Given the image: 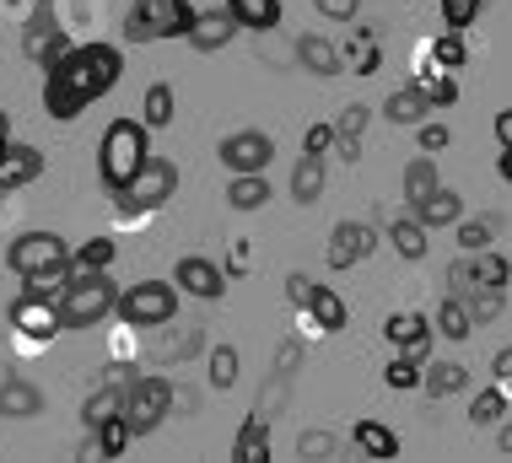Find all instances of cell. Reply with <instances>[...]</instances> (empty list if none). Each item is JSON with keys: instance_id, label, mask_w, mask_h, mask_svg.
I'll return each instance as SVG.
<instances>
[{"instance_id": "1", "label": "cell", "mask_w": 512, "mask_h": 463, "mask_svg": "<svg viewBox=\"0 0 512 463\" xmlns=\"http://www.w3.org/2000/svg\"><path fill=\"white\" fill-rule=\"evenodd\" d=\"M124 70V54L114 44H81V49H65L60 60L49 65V81H44V108L49 119H76L81 108H92L98 97L114 92Z\"/></svg>"}, {"instance_id": "2", "label": "cell", "mask_w": 512, "mask_h": 463, "mask_svg": "<svg viewBox=\"0 0 512 463\" xmlns=\"http://www.w3.org/2000/svg\"><path fill=\"white\" fill-rule=\"evenodd\" d=\"M151 157V140H146V124L141 119H114L103 130V146H98V178L108 194H119L141 173V162Z\"/></svg>"}, {"instance_id": "3", "label": "cell", "mask_w": 512, "mask_h": 463, "mask_svg": "<svg viewBox=\"0 0 512 463\" xmlns=\"http://www.w3.org/2000/svg\"><path fill=\"white\" fill-rule=\"evenodd\" d=\"M119 291L114 280H108V270H92V275H71V286L60 291V329H92L103 324L108 313H114Z\"/></svg>"}, {"instance_id": "4", "label": "cell", "mask_w": 512, "mask_h": 463, "mask_svg": "<svg viewBox=\"0 0 512 463\" xmlns=\"http://www.w3.org/2000/svg\"><path fill=\"white\" fill-rule=\"evenodd\" d=\"M195 22L189 0H135L130 17H124V38L130 44H157V38H184Z\"/></svg>"}, {"instance_id": "5", "label": "cell", "mask_w": 512, "mask_h": 463, "mask_svg": "<svg viewBox=\"0 0 512 463\" xmlns=\"http://www.w3.org/2000/svg\"><path fill=\"white\" fill-rule=\"evenodd\" d=\"M173 194H178V167L168 157H146L141 173H135L114 200L124 205V216H135V210H162Z\"/></svg>"}, {"instance_id": "6", "label": "cell", "mask_w": 512, "mask_h": 463, "mask_svg": "<svg viewBox=\"0 0 512 463\" xmlns=\"http://www.w3.org/2000/svg\"><path fill=\"white\" fill-rule=\"evenodd\" d=\"M124 420H130V437H146V431L162 426V415L173 410V383L168 377H135L124 383Z\"/></svg>"}, {"instance_id": "7", "label": "cell", "mask_w": 512, "mask_h": 463, "mask_svg": "<svg viewBox=\"0 0 512 463\" xmlns=\"http://www.w3.org/2000/svg\"><path fill=\"white\" fill-rule=\"evenodd\" d=\"M114 313L130 329H157V324H168V318L178 313V291L168 286V280H141V286H130L114 302Z\"/></svg>"}, {"instance_id": "8", "label": "cell", "mask_w": 512, "mask_h": 463, "mask_svg": "<svg viewBox=\"0 0 512 463\" xmlns=\"http://www.w3.org/2000/svg\"><path fill=\"white\" fill-rule=\"evenodd\" d=\"M448 280H453L459 297H502V291H507V259L496 254V248H480V254H469V259L453 264Z\"/></svg>"}, {"instance_id": "9", "label": "cell", "mask_w": 512, "mask_h": 463, "mask_svg": "<svg viewBox=\"0 0 512 463\" xmlns=\"http://www.w3.org/2000/svg\"><path fill=\"white\" fill-rule=\"evenodd\" d=\"M65 237L60 232H22L17 243H11V254H6V264L17 275H33V270H49V264H65Z\"/></svg>"}, {"instance_id": "10", "label": "cell", "mask_w": 512, "mask_h": 463, "mask_svg": "<svg viewBox=\"0 0 512 463\" xmlns=\"http://www.w3.org/2000/svg\"><path fill=\"white\" fill-rule=\"evenodd\" d=\"M221 167H232V173H265L270 157H275V140L265 130H238V135H227L221 140Z\"/></svg>"}, {"instance_id": "11", "label": "cell", "mask_w": 512, "mask_h": 463, "mask_svg": "<svg viewBox=\"0 0 512 463\" xmlns=\"http://www.w3.org/2000/svg\"><path fill=\"white\" fill-rule=\"evenodd\" d=\"M11 329H17L27 345H49L54 334H60V307L38 302V297H17V307H11Z\"/></svg>"}, {"instance_id": "12", "label": "cell", "mask_w": 512, "mask_h": 463, "mask_svg": "<svg viewBox=\"0 0 512 463\" xmlns=\"http://www.w3.org/2000/svg\"><path fill=\"white\" fill-rule=\"evenodd\" d=\"M65 49H71V44H65V27L54 22L49 11H38V17L27 22V33H22V54H27L33 65H44V70H49Z\"/></svg>"}, {"instance_id": "13", "label": "cell", "mask_w": 512, "mask_h": 463, "mask_svg": "<svg viewBox=\"0 0 512 463\" xmlns=\"http://www.w3.org/2000/svg\"><path fill=\"white\" fill-rule=\"evenodd\" d=\"M372 243H378V232H372L367 221H340L335 237H329V270H351V264H362L372 254Z\"/></svg>"}, {"instance_id": "14", "label": "cell", "mask_w": 512, "mask_h": 463, "mask_svg": "<svg viewBox=\"0 0 512 463\" xmlns=\"http://www.w3.org/2000/svg\"><path fill=\"white\" fill-rule=\"evenodd\" d=\"M232 33H238V22H232V11L227 6H216V11H195V22H189V44H195L200 54H216V49H227L232 44Z\"/></svg>"}, {"instance_id": "15", "label": "cell", "mask_w": 512, "mask_h": 463, "mask_svg": "<svg viewBox=\"0 0 512 463\" xmlns=\"http://www.w3.org/2000/svg\"><path fill=\"white\" fill-rule=\"evenodd\" d=\"M38 173H44V151L38 146H6L0 151V200H6L11 189L33 184Z\"/></svg>"}, {"instance_id": "16", "label": "cell", "mask_w": 512, "mask_h": 463, "mask_svg": "<svg viewBox=\"0 0 512 463\" xmlns=\"http://www.w3.org/2000/svg\"><path fill=\"white\" fill-rule=\"evenodd\" d=\"M178 286L200 302H216L221 291H227V275H221L211 259H178Z\"/></svg>"}, {"instance_id": "17", "label": "cell", "mask_w": 512, "mask_h": 463, "mask_svg": "<svg viewBox=\"0 0 512 463\" xmlns=\"http://www.w3.org/2000/svg\"><path fill=\"white\" fill-rule=\"evenodd\" d=\"M459 216H464V200H459L448 184H437L426 200H415V221H421L426 232H432V227H453Z\"/></svg>"}, {"instance_id": "18", "label": "cell", "mask_w": 512, "mask_h": 463, "mask_svg": "<svg viewBox=\"0 0 512 463\" xmlns=\"http://www.w3.org/2000/svg\"><path fill=\"white\" fill-rule=\"evenodd\" d=\"M0 415H6V420H33V415H44V394H38L27 377H6V383H0Z\"/></svg>"}, {"instance_id": "19", "label": "cell", "mask_w": 512, "mask_h": 463, "mask_svg": "<svg viewBox=\"0 0 512 463\" xmlns=\"http://www.w3.org/2000/svg\"><path fill=\"white\" fill-rule=\"evenodd\" d=\"M302 313H308V329H318V334H340L345 318H351V313H345V302L329 286H318V280H313V297H308Z\"/></svg>"}, {"instance_id": "20", "label": "cell", "mask_w": 512, "mask_h": 463, "mask_svg": "<svg viewBox=\"0 0 512 463\" xmlns=\"http://www.w3.org/2000/svg\"><path fill=\"white\" fill-rule=\"evenodd\" d=\"M383 334H389L394 350H421L426 356V340H432V324L421 313H389L383 318Z\"/></svg>"}, {"instance_id": "21", "label": "cell", "mask_w": 512, "mask_h": 463, "mask_svg": "<svg viewBox=\"0 0 512 463\" xmlns=\"http://www.w3.org/2000/svg\"><path fill=\"white\" fill-rule=\"evenodd\" d=\"M232 458L238 463H265L270 458V415H248L243 420V431H238V442H232Z\"/></svg>"}, {"instance_id": "22", "label": "cell", "mask_w": 512, "mask_h": 463, "mask_svg": "<svg viewBox=\"0 0 512 463\" xmlns=\"http://www.w3.org/2000/svg\"><path fill=\"white\" fill-rule=\"evenodd\" d=\"M297 60L313 70V76H340L345 54L329 44V38H297Z\"/></svg>"}, {"instance_id": "23", "label": "cell", "mask_w": 512, "mask_h": 463, "mask_svg": "<svg viewBox=\"0 0 512 463\" xmlns=\"http://www.w3.org/2000/svg\"><path fill=\"white\" fill-rule=\"evenodd\" d=\"M65 286H71V264H49V270L22 275V297H38V302H60Z\"/></svg>"}, {"instance_id": "24", "label": "cell", "mask_w": 512, "mask_h": 463, "mask_svg": "<svg viewBox=\"0 0 512 463\" xmlns=\"http://www.w3.org/2000/svg\"><path fill=\"white\" fill-rule=\"evenodd\" d=\"M227 11L238 27H259V33L281 27V0H227Z\"/></svg>"}, {"instance_id": "25", "label": "cell", "mask_w": 512, "mask_h": 463, "mask_svg": "<svg viewBox=\"0 0 512 463\" xmlns=\"http://www.w3.org/2000/svg\"><path fill=\"white\" fill-rule=\"evenodd\" d=\"M173 114H178V92L168 87V81L146 87V103H141V124H146V130H168Z\"/></svg>"}, {"instance_id": "26", "label": "cell", "mask_w": 512, "mask_h": 463, "mask_svg": "<svg viewBox=\"0 0 512 463\" xmlns=\"http://www.w3.org/2000/svg\"><path fill=\"white\" fill-rule=\"evenodd\" d=\"M383 114H389L394 124H421L426 114H437V108L426 103V92H421V87H399V92H389Z\"/></svg>"}, {"instance_id": "27", "label": "cell", "mask_w": 512, "mask_h": 463, "mask_svg": "<svg viewBox=\"0 0 512 463\" xmlns=\"http://www.w3.org/2000/svg\"><path fill=\"white\" fill-rule=\"evenodd\" d=\"M351 442L362 447L367 458H399V437H394L389 426H378V420H356Z\"/></svg>"}, {"instance_id": "28", "label": "cell", "mask_w": 512, "mask_h": 463, "mask_svg": "<svg viewBox=\"0 0 512 463\" xmlns=\"http://www.w3.org/2000/svg\"><path fill=\"white\" fill-rule=\"evenodd\" d=\"M265 200H270V178L265 173H232V189H227L232 210H259Z\"/></svg>"}, {"instance_id": "29", "label": "cell", "mask_w": 512, "mask_h": 463, "mask_svg": "<svg viewBox=\"0 0 512 463\" xmlns=\"http://www.w3.org/2000/svg\"><path fill=\"white\" fill-rule=\"evenodd\" d=\"M469 383V372L459 367V361H437V367H421V388L432 399H448V394H459V388Z\"/></svg>"}, {"instance_id": "30", "label": "cell", "mask_w": 512, "mask_h": 463, "mask_svg": "<svg viewBox=\"0 0 512 463\" xmlns=\"http://www.w3.org/2000/svg\"><path fill=\"white\" fill-rule=\"evenodd\" d=\"M318 194H324V157H308V151H302V162H297V173H292V200L297 205H313Z\"/></svg>"}, {"instance_id": "31", "label": "cell", "mask_w": 512, "mask_h": 463, "mask_svg": "<svg viewBox=\"0 0 512 463\" xmlns=\"http://www.w3.org/2000/svg\"><path fill=\"white\" fill-rule=\"evenodd\" d=\"M124 404V377H108V383L98 388V394H92L87 404H81V420H87V431L98 426V420H108Z\"/></svg>"}, {"instance_id": "32", "label": "cell", "mask_w": 512, "mask_h": 463, "mask_svg": "<svg viewBox=\"0 0 512 463\" xmlns=\"http://www.w3.org/2000/svg\"><path fill=\"white\" fill-rule=\"evenodd\" d=\"M92 431H98V437H92V442H98V453H103V458H119L124 447L135 442V437H130V420H124V410H114L108 420H98V426H92Z\"/></svg>"}, {"instance_id": "33", "label": "cell", "mask_w": 512, "mask_h": 463, "mask_svg": "<svg viewBox=\"0 0 512 463\" xmlns=\"http://www.w3.org/2000/svg\"><path fill=\"white\" fill-rule=\"evenodd\" d=\"M65 264H71V275L108 270V264H114V243H108V237H92V243H81L76 254H65Z\"/></svg>"}, {"instance_id": "34", "label": "cell", "mask_w": 512, "mask_h": 463, "mask_svg": "<svg viewBox=\"0 0 512 463\" xmlns=\"http://www.w3.org/2000/svg\"><path fill=\"white\" fill-rule=\"evenodd\" d=\"M415 87L426 92V103H432V108H453V103H459V81H453L448 70H421Z\"/></svg>"}, {"instance_id": "35", "label": "cell", "mask_w": 512, "mask_h": 463, "mask_svg": "<svg viewBox=\"0 0 512 463\" xmlns=\"http://www.w3.org/2000/svg\"><path fill=\"white\" fill-rule=\"evenodd\" d=\"M383 383L389 388H421V350H399L389 367H383Z\"/></svg>"}, {"instance_id": "36", "label": "cell", "mask_w": 512, "mask_h": 463, "mask_svg": "<svg viewBox=\"0 0 512 463\" xmlns=\"http://www.w3.org/2000/svg\"><path fill=\"white\" fill-rule=\"evenodd\" d=\"M469 329H475V318H469L464 297H453V302L437 307V334H448V340H469Z\"/></svg>"}, {"instance_id": "37", "label": "cell", "mask_w": 512, "mask_h": 463, "mask_svg": "<svg viewBox=\"0 0 512 463\" xmlns=\"http://www.w3.org/2000/svg\"><path fill=\"white\" fill-rule=\"evenodd\" d=\"M432 189H437V162H432V157H415V162L405 167V200L415 205V200H426Z\"/></svg>"}, {"instance_id": "38", "label": "cell", "mask_w": 512, "mask_h": 463, "mask_svg": "<svg viewBox=\"0 0 512 463\" xmlns=\"http://www.w3.org/2000/svg\"><path fill=\"white\" fill-rule=\"evenodd\" d=\"M394 254L399 259H421L426 254V227H421V221H394Z\"/></svg>"}, {"instance_id": "39", "label": "cell", "mask_w": 512, "mask_h": 463, "mask_svg": "<svg viewBox=\"0 0 512 463\" xmlns=\"http://www.w3.org/2000/svg\"><path fill=\"white\" fill-rule=\"evenodd\" d=\"M502 415H507V394H502V388H486V394L469 404V420H475V426H502Z\"/></svg>"}, {"instance_id": "40", "label": "cell", "mask_w": 512, "mask_h": 463, "mask_svg": "<svg viewBox=\"0 0 512 463\" xmlns=\"http://www.w3.org/2000/svg\"><path fill=\"white\" fill-rule=\"evenodd\" d=\"M205 377H211V388H232V383H238V350L216 345L211 350V372H205Z\"/></svg>"}, {"instance_id": "41", "label": "cell", "mask_w": 512, "mask_h": 463, "mask_svg": "<svg viewBox=\"0 0 512 463\" xmlns=\"http://www.w3.org/2000/svg\"><path fill=\"white\" fill-rule=\"evenodd\" d=\"M480 6H486V0H442V22H448V33H464V27L480 17Z\"/></svg>"}, {"instance_id": "42", "label": "cell", "mask_w": 512, "mask_h": 463, "mask_svg": "<svg viewBox=\"0 0 512 463\" xmlns=\"http://www.w3.org/2000/svg\"><path fill=\"white\" fill-rule=\"evenodd\" d=\"M367 114H372L367 103H351V108H340V119H335V140H356V135L367 130Z\"/></svg>"}, {"instance_id": "43", "label": "cell", "mask_w": 512, "mask_h": 463, "mask_svg": "<svg viewBox=\"0 0 512 463\" xmlns=\"http://www.w3.org/2000/svg\"><path fill=\"white\" fill-rule=\"evenodd\" d=\"M491 237H496V221H464V227H459L464 254H480V248H491Z\"/></svg>"}, {"instance_id": "44", "label": "cell", "mask_w": 512, "mask_h": 463, "mask_svg": "<svg viewBox=\"0 0 512 463\" xmlns=\"http://www.w3.org/2000/svg\"><path fill=\"white\" fill-rule=\"evenodd\" d=\"M351 70L356 76H372V70H378V44H372L367 33H356V44H351Z\"/></svg>"}, {"instance_id": "45", "label": "cell", "mask_w": 512, "mask_h": 463, "mask_svg": "<svg viewBox=\"0 0 512 463\" xmlns=\"http://www.w3.org/2000/svg\"><path fill=\"white\" fill-rule=\"evenodd\" d=\"M432 54H437V65H442V70H459V65H464V44H459V33H442L437 44H432Z\"/></svg>"}, {"instance_id": "46", "label": "cell", "mask_w": 512, "mask_h": 463, "mask_svg": "<svg viewBox=\"0 0 512 463\" xmlns=\"http://www.w3.org/2000/svg\"><path fill=\"white\" fill-rule=\"evenodd\" d=\"M297 453L302 458H329V453H335V437H329V431H302Z\"/></svg>"}, {"instance_id": "47", "label": "cell", "mask_w": 512, "mask_h": 463, "mask_svg": "<svg viewBox=\"0 0 512 463\" xmlns=\"http://www.w3.org/2000/svg\"><path fill=\"white\" fill-rule=\"evenodd\" d=\"M329 146H335V124H313L308 140H302V151H308V157H324Z\"/></svg>"}, {"instance_id": "48", "label": "cell", "mask_w": 512, "mask_h": 463, "mask_svg": "<svg viewBox=\"0 0 512 463\" xmlns=\"http://www.w3.org/2000/svg\"><path fill=\"white\" fill-rule=\"evenodd\" d=\"M318 11H324L329 22H356V11H362V0H318Z\"/></svg>"}, {"instance_id": "49", "label": "cell", "mask_w": 512, "mask_h": 463, "mask_svg": "<svg viewBox=\"0 0 512 463\" xmlns=\"http://www.w3.org/2000/svg\"><path fill=\"white\" fill-rule=\"evenodd\" d=\"M308 297H313V280H308V275H286V302H292V307H308Z\"/></svg>"}, {"instance_id": "50", "label": "cell", "mask_w": 512, "mask_h": 463, "mask_svg": "<svg viewBox=\"0 0 512 463\" xmlns=\"http://www.w3.org/2000/svg\"><path fill=\"white\" fill-rule=\"evenodd\" d=\"M442 146H448V124L421 119V151H442Z\"/></svg>"}, {"instance_id": "51", "label": "cell", "mask_w": 512, "mask_h": 463, "mask_svg": "<svg viewBox=\"0 0 512 463\" xmlns=\"http://www.w3.org/2000/svg\"><path fill=\"white\" fill-rule=\"evenodd\" d=\"M491 372H496V383H512V350H496Z\"/></svg>"}, {"instance_id": "52", "label": "cell", "mask_w": 512, "mask_h": 463, "mask_svg": "<svg viewBox=\"0 0 512 463\" xmlns=\"http://www.w3.org/2000/svg\"><path fill=\"white\" fill-rule=\"evenodd\" d=\"M496 140H502V151L512 146V114H496Z\"/></svg>"}, {"instance_id": "53", "label": "cell", "mask_w": 512, "mask_h": 463, "mask_svg": "<svg viewBox=\"0 0 512 463\" xmlns=\"http://www.w3.org/2000/svg\"><path fill=\"white\" fill-rule=\"evenodd\" d=\"M335 146H340V157H345V162L362 157V140H335Z\"/></svg>"}, {"instance_id": "54", "label": "cell", "mask_w": 512, "mask_h": 463, "mask_svg": "<svg viewBox=\"0 0 512 463\" xmlns=\"http://www.w3.org/2000/svg\"><path fill=\"white\" fill-rule=\"evenodd\" d=\"M0 151H6V130H0Z\"/></svg>"}]
</instances>
